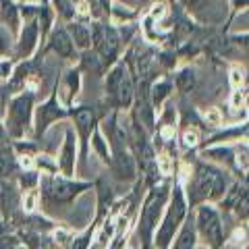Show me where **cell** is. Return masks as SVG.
<instances>
[{"label": "cell", "instance_id": "cell-1", "mask_svg": "<svg viewBox=\"0 0 249 249\" xmlns=\"http://www.w3.org/2000/svg\"><path fill=\"white\" fill-rule=\"evenodd\" d=\"M229 175L227 170H222L220 166L212 164V162L199 160L196 168L189 175V183H183L185 187V196L189 210H193L199 204H218L222 199V196L229 189Z\"/></svg>", "mask_w": 249, "mask_h": 249}, {"label": "cell", "instance_id": "cell-2", "mask_svg": "<svg viewBox=\"0 0 249 249\" xmlns=\"http://www.w3.org/2000/svg\"><path fill=\"white\" fill-rule=\"evenodd\" d=\"M89 189H93L91 181H75V178L62 177L60 173H40V183H37L40 206L46 210L69 208L81 193Z\"/></svg>", "mask_w": 249, "mask_h": 249}, {"label": "cell", "instance_id": "cell-3", "mask_svg": "<svg viewBox=\"0 0 249 249\" xmlns=\"http://www.w3.org/2000/svg\"><path fill=\"white\" fill-rule=\"evenodd\" d=\"M187 214H189V204H187L185 187L178 178H175V185H170V193H168L164 212H162L158 227L154 231L152 247L154 249H168L178 227H181L183 220L187 218Z\"/></svg>", "mask_w": 249, "mask_h": 249}, {"label": "cell", "instance_id": "cell-4", "mask_svg": "<svg viewBox=\"0 0 249 249\" xmlns=\"http://www.w3.org/2000/svg\"><path fill=\"white\" fill-rule=\"evenodd\" d=\"M168 193H170V185L166 183H154L150 191L145 193L142 201V212H139L137 218V235L139 241H142V249H152V237L162 218V212H164Z\"/></svg>", "mask_w": 249, "mask_h": 249}, {"label": "cell", "instance_id": "cell-5", "mask_svg": "<svg viewBox=\"0 0 249 249\" xmlns=\"http://www.w3.org/2000/svg\"><path fill=\"white\" fill-rule=\"evenodd\" d=\"M197 239L206 243L208 249H220L224 243V224L222 214L216 204H199L191 210Z\"/></svg>", "mask_w": 249, "mask_h": 249}, {"label": "cell", "instance_id": "cell-6", "mask_svg": "<svg viewBox=\"0 0 249 249\" xmlns=\"http://www.w3.org/2000/svg\"><path fill=\"white\" fill-rule=\"evenodd\" d=\"M4 116V131L13 142L25 139L34 123V91H21L11 102Z\"/></svg>", "mask_w": 249, "mask_h": 249}, {"label": "cell", "instance_id": "cell-7", "mask_svg": "<svg viewBox=\"0 0 249 249\" xmlns=\"http://www.w3.org/2000/svg\"><path fill=\"white\" fill-rule=\"evenodd\" d=\"M71 110L65 108L58 102V89L52 91V96L46 100L44 104H40L37 108H34V123H31V129H34V137L40 139L44 137V133L48 131L54 123L69 119Z\"/></svg>", "mask_w": 249, "mask_h": 249}, {"label": "cell", "instance_id": "cell-8", "mask_svg": "<svg viewBox=\"0 0 249 249\" xmlns=\"http://www.w3.org/2000/svg\"><path fill=\"white\" fill-rule=\"evenodd\" d=\"M69 116L73 119V131H75V137H77V145H79V162L85 164L89 158L91 131L98 124L96 112H93V108H89V106H79V108H73Z\"/></svg>", "mask_w": 249, "mask_h": 249}, {"label": "cell", "instance_id": "cell-9", "mask_svg": "<svg viewBox=\"0 0 249 249\" xmlns=\"http://www.w3.org/2000/svg\"><path fill=\"white\" fill-rule=\"evenodd\" d=\"M77 166H79V145H77V137H75L73 127H67L65 139H62L60 154L56 158V170L62 177L75 178Z\"/></svg>", "mask_w": 249, "mask_h": 249}, {"label": "cell", "instance_id": "cell-10", "mask_svg": "<svg viewBox=\"0 0 249 249\" xmlns=\"http://www.w3.org/2000/svg\"><path fill=\"white\" fill-rule=\"evenodd\" d=\"M91 42L96 54L102 62H112L116 56V50H119V36L116 31L110 27H102V25H93V34H91Z\"/></svg>", "mask_w": 249, "mask_h": 249}, {"label": "cell", "instance_id": "cell-11", "mask_svg": "<svg viewBox=\"0 0 249 249\" xmlns=\"http://www.w3.org/2000/svg\"><path fill=\"white\" fill-rule=\"evenodd\" d=\"M112 173L121 181H135L137 178V160L131 147H121V150H112V162H110Z\"/></svg>", "mask_w": 249, "mask_h": 249}, {"label": "cell", "instance_id": "cell-12", "mask_svg": "<svg viewBox=\"0 0 249 249\" xmlns=\"http://www.w3.org/2000/svg\"><path fill=\"white\" fill-rule=\"evenodd\" d=\"M197 243H199V239H197V232H196V224H193V214L189 210V214H187L183 224L178 227L177 235H175L168 249H196Z\"/></svg>", "mask_w": 249, "mask_h": 249}, {"label": "cell", "instance_id": "cell-13", "mask_svg": "<svg viewBox=\"0 0 249 249\" xmlns=\"http://www.w3.org/2000/svg\"><path fill=\"white\" fill-rule=\"evenodd\" d=\"M89 147L96 158H100V162L106 166H110L112 162V150H110V143H108V139L104 135V131L100 124H96L91 131V137H89Z\"/></svg>", "mask_w": 249, "mask_h": 249}, {"label": "cell", "instance_id": "cell-14", "mask_svg": "<svg viewBox=\"0 0 249 249\" xmlns=\"http://www.w3.org/2000/svg\"><path fill=\"white\" fill-rule=\"evenodd\" d=\"M79 88H81V77H79V71H77V69H71V71L67 73L60 88L56 85V89L62 91V106L69 108V110H71V104H73L75 96L79 93Z\"/></svg>", "mask_w": 249, "mask_h": 249}, {"label": "cell", "instance_id": "cell-15", "mask_svg": "<svg viewBox=\"0 0 249 249\" xmlns=\"http://www.w3.org/2000/svg\"><path fill=\"white\" fill-rule=\"evenodd\" d=\"M37 37H40V29H37L36 23H29V25L23 27L21 37H19V46H17L19 58H29L31 54H34L36 46H37Z\"/></svg>", "mask_w": 249, "mask_h": 249}, {"label": "cell", "instance_id": "cell-16", "mask_svg": "<svg viewBox=\"0 0 249 249\" xmlns=\"http://www.w3.org/2000/svg\"><path fill=\"white\" fill-rule=\"evenodd\" d=\"M110 98L114 100L116 108H129L131 104H133V100H135V88H133V79H131L129 71L124 73V77H123L121 83H119V88H116V91L112 93Z\"/></svg>", "mask_w": 249, "mask_h": 249}, {"label": "cell", "instance_id": "cell-17", "mask_svg": "<svg viewBox=\"0 0 249 249\" xmlns=\"http://www.w3.org/2000/svg\"><path fill=\"white\" fill-rule=\"evenodd\" d=\"M170 91H173V83H170V81H164V79L156 81L152 88L147 89V96H150V104H152V108H154V112H156V114L162 110L164 102L170 98Z\"/></svg>", "mask_w": 249, "mask_h": 249}, {"label": "cell", "instance_id": "cell-18", "mask_svg": "<svg viewBox=\"0 0 249 249\" xmlns=\"http://www.w3.org/2000/svg\"><path fill=\"white\" fill-rule=\"evenodd\" d=\"M50 48L62 58H71L73 56V40L65 29H56L50 37Z\"/></svg>", "mask_w": 249, "mask_h": 249}, {"label": "cell", "instance_id": "cell-19", "mask_svg": "<svg viewBox=\"0 0 249 249\" xmlns=\"http://www.w3.org/2000/svg\"><path fill=\"white\" fill-rule=\"evenodd\" d=\"M19 173L17 156H15L13 145H0V177L9 178Z\"/></svg>", "mask_w": 249, "mask_h": 249}, {"label": "cell", "instance_id": "cell-20", "mask_svg": "<svg viewBox=\"0 0 249 249\" xmlns=\"http://www.w3.org/2000/svg\"><path fill=\"white\" fill-rule=\"evenodd\" d=\"M232 154H235V170L241 175V177H247V173H249V160H247V143H245V139L243 142H239L237 143H232Z\"/></svg>", "mask_w": 249, "mask_h": 249}, {"label": "cell", "instance_id": "cell-21", "mask_svg": "<svg viewBox=\"0 0 249 249\" xmlns=\"http://www.w3.org/2000/svg\"><path fill=\"white\" fill-rule=\"evenodd\" d=\"M40 183V170L31 168V170H19L17 173V189L19 191H27V189H37Z\"/></svg>", "mask_w": 249, "mask_h": 249}, {"label": "cell", "instance_id": "cell-22", "mask_svg": "<svg viewBox=\"0 0 249 249\" xmlns=\"http://www.w3.org/2000/svg\"><path fill=\"white\" fill-rule=\"evenodd\" d=\"M69 29H71V40L75 42L77 48L88 50L89 44H91V31L85 25H81V23H73Z\"/></svg>", "mask_w": 249, "mask_h": 249}, {"label": "cell", "instance_id": "cell-23", "mask_svg": "<svg viewBox=\"0 0 249 249\" xmlns=\"http://www.w3.org/2000/svg\"><path fill=\"white\" fill-rule=\"evenodd\" d=\"M220 249H247V229L237 227L231 232V237H224Z\"/></svg>", "mask_w": 249, "mask_h": 249}, {"label": "cell", "instance_id": "cell-24", "mask_svg": "<svg viewBox=\"0 0 249 249\" xmlns=\"http://www.w3.org/2000/svg\"><path fill=\"white\" fill-rule=\"evenodd\" d=\"M175 85L181 93H189L193 89V85H196V73H193V69H189V67L181 69L175 77Z\"/></svg>", "mask_w": 249, "mask_h": 249}, {"label": "cell", "instance_id": "cell-25", "mask_svg": "<svg viewBox=\"0 0 249 249\" xmlns=\"http://www.w3.org/2000/svg\"><path fill=\"white\" fill-rule=\"evenodd\" d=\"M201 143V133L197 127H193V124H189V127L183 129L181 133V145L185 147V150H197Z\"/></svg>", "mask_w": 249, "mask_h": 249}, {"label": "cell", "instance_id": "cell-26", "mask_svg": "<svg viewBox=\"0 0 249 249\" xmlns=\"http://www.w3.org/2000/svg\"><path fill=\"white\" fill-rule=\"evenodd\" d=\"M40 208V191L37 189H27L21 191V210L25 214H34Z\"/></svg>", "mask_w": 249, "mask_h": 249}, {"label": "cell", "instance_id": "cell-27", "mask_svg": "<svg viewBox=\"0 0 249 249\" xmlns=\"http://www.w3.org/2000/svg\"><path fill=\"white\" fill-rule=\"evenodd\" d=\"M81 65H83V69H85V71H89V73H96V75L104 71V62H102V58H100L96 52H89V50H85V52H83Z\"/></svg>", "mask_w": 249, "mask_h": 249}, {"label": "cell", "instance_id": "cell-28", "mask_svg": "<svg viewBox=\"0 0 249 249\" xmlns=\"http://www.w3.org/2000/svg\"><path fill=\"white\" fill-rule=\"evenodd\" d=\"M222 112L218 110V108H208L204 112V123L208 127H222Z\"/></svg>", "mask_w": 249, "mask_h": 249}, {"label": "cell", "instance_id": "cell-29", "mask_svg": "<svg viewBox=\"0 0 249 249\" xmlns=\"http://www.w3.org/2000/svg\"><path fill=\"white\" fill-rule=\"evenodd\" d=\"M13 62L9 58H0V83H9L13 79Z\"/></svg>", "mask_w": 249, "mask_h": 249}, {"label": "cell", "instance_id": "cell-30", "mask_svg": "<svg viewBox=\"0 0 249 249\" xmlns=\"http://www.w3.org/2000/svg\"><path fill=\"white\" fill-rule=\"evenodd\" d=\"M2 21L9 23L11 27H15V23H17V11H15V6L11 2L2 4Z\"/></svg>", "mask_w": 249, "mask_h": 249}, {"label": "cell", "instance_id": "cell-31", "mask_svg": "<svg viewBox=\"0 0 249 249\" xmlns=\"http://www.w3.org/2000/svg\"><path fill=\"white\" fill-rule=\"evenodd\" d=\"M54 2H56V6H58V13H60L65 19H71V17H73L75 9L71 6V2H69V0H54Z\"/></svg>", "mask_w": 249, "mask_h": 249}, {"label": "cell", "instance_id": "cell-32", "mask_svg": "<svg viewBox=\"0 0 249 249\" xmlns=\"http://www.w3.org/2000/svg\"><path fill=\"white\" fill-rule=\"evenodd\" d=\"M21 243L17 235H2L0 237V249H15Z\"/></svg>", "mask_w": 249, "mask_h": 249}, {"label": "cell", "instance_id": "cell-33", "mask_svg": "<svg viewBox=\"0 0 249 249\" xmlns=\"http://www.w3.org/2000/svg\"><path fill=\"white\" fill-rule=\"evenodd\" d=\"M243 104H245V89L237 88L235 91H232V96H231V106L232 108H241Z\"/></svg>", "mask_w": 249, "mask_h": 249}, {"label": "cell", "instance_id": "cell-34", "mask_svg": "<svg viewBox=\"0 0 249 249\" xmlns=\"http://www.w3.org/2000/svg\"><path fill=\"white\" fill-rule=\"evenodd\" d=\"M243 79H245V77H243V71H241V69H232V71H231V85H232V88H241V83H243Z\"/></svg>", "mask_w": 249, "mask_h": 249}, {"label": "cell", "instance_id": "cell-35", "mask_svg": "<svg viewBox=\"0 0 249 249\" xmlns=\"http://www.w3.org/2000/svg\"><path fill=\"white\" fill-rule=\"evenodd\" d=\"M185 2H187V6H201L206 0H185Z\"/></svg>", "mask_w": 249, "mask_h": 249}, {"label": "cell", "instance_id": "cell-36", "mask_svg": "<svg viewBox=\"0 0 249 249\" xmlns=\"http://www.w3.org/2000/svg\"><path fill=\"white\" fill-rule=\"evenodd\" d=\"M196 249H208L206 245H196Z\"/></svg>", "mask_w": 249, "mask_h": 249}]
</instances>
